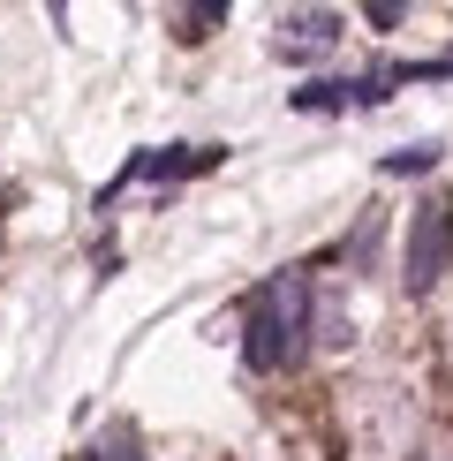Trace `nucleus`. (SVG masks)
I'll list each match as a JSON object with an SVG mask.
<instances>
[{
  "label": "nucleus",
  "instance_id": "obj_3",
  "mask_svg": "<svg viewBox=\"0 0 453 461\" xmlns=\"http://www.w3.org/2000/svg\"><path fill=\"white\" fill-rule=\"evenodd\" d=\"M219 159H226L219 144H166V151H137V159L113 175L106 197H121L129 182H182V175H204V167H219Z\"/></svg>",
  "mask_w": 453,
  "mask_h": 461
},
{
  "label": "nucleus",
  "instance_id": "obj_4",
  "mask_svg": "<svg viewBox=\"0 0 453 461\" xmlns=\"http://www.w3.org/2000/svg\"><path fill=\"white\" fill-rule=\"evenodd\" d=\"M333 38H340V15L333 8H302V15H288V38H280V61H302V53H325L333 46Z\"/></svg>",
  "mask_w": 453,
  "mask_h": 461
},
{
  "label": "nucleus",
  "instance_id": "obj_5",
  "mask_svg": "<svg viewBox=\"0 0 453 461\" xmlns=\"http://www.w3.org/2000/svg\"><path fill=\"white\" fill-rule=\"evenodd\" d=\"M288 106H295V113H340V106H348V84H325V76H310V84H295V91H288Z\"/></svg>",
  "mask_w": 453,
  "mask_h": 461
},
{
  "label": "nucleus",
  "instance_id": "obj_7",
  "mask_svg": "<svg viewBox=\"0 0 453 461\" xmlns=\"http://www.w3.org/2000/svg\"><path fill=\"white\" fill-rule=\"evenodd\" d=\"M84 461H144V454H137V431H129V424H113V431H106Z\"/></svg>",
  "mask_w": 453,
  "mask_h": 461
},
{
  "label": "nucleus",
  "instance_id": "obj_2",
  "mask_svg": "<svg viewBox=\"0 0 453 461\" xmlns=\"http://www.w3.org/2000/svg\"><path fill=\"white\" fill-rule=\"evenodd\" d=\"M446 265H453V204L431 197V204H415V220H408V287L431 295V287L446 280Z\"/></svg>",
  "mask_w": 453,
  "mask_h": 461
},
{
  "label": "nucleus",
  "instance_id": "obj_6",
  "mask_svg": "<svg viewBox=\"0 0 453 461\" xmlns=\"http://www.w3.org/2000/svg\"><path fill=\"white\" fill-rule=\"evenodd\" d=\"M439 159H446L439 144H401V151H386V159H378V167H386V175H431V167H439Z\"/></svg>",
  "mask_w": 453,
  "mask_h": 461
},
{
  "label": "nucleus",
  "instance_id": "obj_1",
  "mask_svg": "<svg viewBox=\"0 0 453 461\" xmlns=\"http://www.w3.org/2000/svg\"><path fill=\"white\" fill-rule=\"evenodd\" d=\"M302 325H310V273H280L257 287L250 325H242V363L250 371H280L302 348Z\"/></svg>",
  "mask_w": 453,
  "mask_h": 461
},
{
  "label": "nucleus",
  "instance_id": "obj_8",
  "mask_svg": "<svg viewBox=\"0 0 453 461\" xmlns=\"http://www.w3.org/2000/svg\"><path fill=\"white\" fill-rule=\"evenodd\" d=\"M212 23H226V0H204V8H182V38H204Z\"/></svg>",
  "mask_w": 453,
  "mask_h": 461
}]
</instances>
